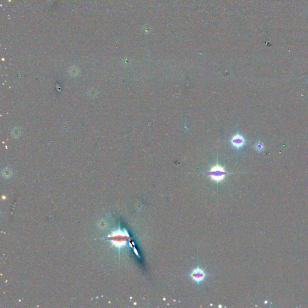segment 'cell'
<instances>
[{"instance_id":"obj_1","label":"cell","mask_w":308,"mask_h":308,"mask_svg":"<svg viewBox=\"0 0 308 308\" xmlns=\"http://www.w3.org/2000/svg\"><path fill=\"white\" fill-rule=\"evenodd\" d=\"M207 174L211 177V180L218 183L225 180L226 176L229 173L226 172L223 167L216 165L211 167L210 170Z\"/></svg>"},{"instance_id":"obj_2","label":"cell","mask_w":308,"mask_h":308,"mask_svg":"<svg viewBox=\"0 0 308 308\" xmlns=\"http://www.w3.org/2000/svg\"><path fill=\"white\" fill-rule=\"evenodd\" d=\"M190 276L193 280L196 282L197 284L202 282L206 277V273L205 271L200 268H197L193 270L190 273Z\"/></svg>"},{"instance_id":"obj_3","label":"cell","mask_w":308,"mask_h":308,"mask_svg":"<svg viewBox=\"0 0 308 308\" xmlns=\"http://www.w3.org/2000/svg\"><path fill=\"white\" fill-rule=\"evenodd\" d=\"M231 143L232 145L235 146V148H240L243 146L245 144V139L244 137L241 135L236 134L231 139Z\"/></svg>"},{"instance_id":"obj_4","label":"cell","mask_w":308,"mask_h":308,"mask_svg":"<svg viewBox=\"0 0 308 308\" xmlns=\"http://www.w3.org/2000/svg\"><path fill=\"white\" fill-rule=\"evenodd\" d=\"M256 149L259 151H261L264 149V146L261 143H258L256 145Z\"/></svg>"}]
</instances>
